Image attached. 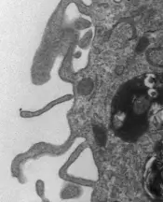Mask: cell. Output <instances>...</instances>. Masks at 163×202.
<instances>
[{"label":"cell","instance_id":"6da1fadb","mask_svg":"<svg viewBox=\"0 0 163 202\" xmlns=\"http://www.w3.org/2000/svg\"><path fill=\"white\" fill-rule=\"evenodd\" d=\"M163 122V80L145 73L124 82L110 109V126L116 137L133 142Z\"/></svg>","mask_w":163,"mask_h":202},{"label":"cell","instance_id":"7a4b0ae2","mask_svg":"<svg viewBox=\"0 0 163 202\" xmlns=\"http://www.w3.org/2000/svg\"><path fill=\"white\" fill-rule=\"evenodd\" d=\"M146 183L148 187L163 195V147L147 166Z\"/></svg>","mask_w":163,"mask_h":202},{"label":"cell","instance_id":"3957f363","mask_svg":"<svg viewBox=\"0 0 163 202\" xmlns=\"http://www.w3.org/2000/svg\"><path fill=\"white\" fill-rule=\"evenodd\" d=\"M147 60L157 66H163V48L150 49L146 53Z\"/></svg>","mask_w":163,"mask_h":202}]
</instances>
